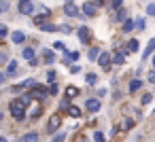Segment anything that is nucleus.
<instances>
[{
  "label": "nucleus",
  "instance_id": "obj_1",
  "mask_svg": "<svg viewBox=\"0 0 155 142\" xmlns=\"http://www.w3.org/2000/svg\"><path fill=\"white\" fill-rule=\"evenodd\" d=\"M26 104L21 102V98H15V100H11V104H9V110H11V115H13V119H17V121H21L24 117H26Z\"/></svg>",
  "mask_w": 155,
  "mask_h": 142
},
{
  "label": "nucleus",
  "instance_id": "obj_2",
  "mask_svg": "<svg viewBox=\"0 0 155 142\" xmlns=\"http://www.w3.org/2000/svg\"><path fill=\"white\" fill-rule=\"evenodd\" d=\"M60 125H62V115H51L49 117V123H47V131L49 134H55Z\"/></svg>",
  "mask_w": 155,
  "mask_h": 142
},
{
  "label": "nucleus",
  "instance_id": "obj_3",
  "mask_svg": "<svg viewBox=\"0 0 155 142\" xmlns=\"http://www.w3.org/2000/svg\"><path fill=\"white\" fill-rule=\"evenodd\" d=\"M19 13H21V15H32V13H34L32 0H19Z\"/></svg>",
  "mask_w": 155,
  "mask_h": 142
},
{
  "label": "nucleus",
  "instance_id": "obj_4",
  "mask_svg": "<svg viewBox=\"0 0 155 142\" xmlns=\"http://www.w3.org/2000/svg\"><path fill=\"white\" fill-rule=\"evenodd\" d=\"M85 108H87L89 112H98V110L102 108V104H100V98H89V100L85 102Z\"/></svg>",
  "mask_w": 155,
  "mask_h": 142
},
{
  "label": "nucleus",
  "instance_id": "obj_5",
  "mask_svg": "<svg viewBox=\"0 0 155 142\" xmlns=\"http://www.w3.org/2000/svg\"><path fill=\"white\" fill-rule=\"evenodd\" d=\"M24 60H28V64L30 66H38V60H36V53H34V49H24Z\"/></svg>",
  "mask_w": 155,
  "mask_h": 142
},
{
  "label": "nucleus",
  "instance_id": "obj_6",
  "mask_svg": "<svg viewBox=\"0 0 155 142\" xmlns=\"http://www.w3.org/2000/svg\"><path fill=\"white\" fill-rule=\"evenodd\" d=\"M77 34H79V38H81V43H89V40H91V32H89L87 26H81Z\"/></svg>",
  "mask_w": 155,
  "mask_h": 142
},
{
  "label": "nucleus",
  "instance_id": "obj_7",
  "mask_svg": "<svg viewBox=\"0 0 155 142\" xmlns=\"http://www.w3.org/2000/svg\"><path fill=\"white\" fill-rule=\"evenodd\" d=\"M110 62H113L110 53H106V51H104V53H100V57H98V64H100V66H102L104 70H106V68L110 66Z\"/></svg>",
  "mask_w": 155,
  "mask_h": 142
},
{
  "label": "nucleus",
  "instance_id": "obj_8",
  "mask_svg": "<svg viewBox=\"0 0 155 142\" xmlns=\"http://www.w3.org/2000/svg\"><path fill=\"white\" fill-rule=\"evenodd\" d=\"M17 142H38V134H36V131H28V134H24Z\"/></svg>",
  "mask_w": 155,
  "mask_h": 142
},
{
  "label": "nucleus",
  "instance_id": "obj_9",
  "mask_svg": "<svg viewBox=\"0 0 155 142\" xmlns=\"http://www.w3.org/2000/svg\"><path fill=\"white\" fill-rule=\"evenodd\" d=\"M125 53H127V49H125V47H123L119 53H115V55H113V64H119V66H121V64L125 62Z\"/></svg>",
  "mask_w": 155,
  "mask_h": 142
},
{
  "label": "nucleus",
  "instance_id": "obj_10",
  "mask_svg": "<svg viewBox=\"0 0 155 142\" xmlns=\"http://www.w3.org/2000/svg\"><path fill=\"white\" fill-rule=\"evenodd\" d=\"M125 49H127V53H136V51L140 49V43H138L136 38H132V40H127V45H125Z\"/></svg>",
  "mask_w": 155,
  "mask_h": 142
},
{
  "label": "nucleus",
  "instance_id": "obj_11",
  "mask_svg": "<svg viewBox=\"0 0 155 142\" xmlns=\"http://www.w3.org/2000/svg\"><path fill=\"white\" fill-rule=\"evenodd\" d=\"M43 60H45V64L51 66V64L55 62V53H53L51 49H45V51H43Z\"/></svg>",
  "mask_w": 155,
  "mask_h": 142
},
{
  "label": "nucleus",
  "instance_id": "obj_12",
  "mask_svg": "<svg viewBox=\"0 0 155 142\" xmlns=\"http://www.w3.org/2000/svg\"><path fill=\"white\" fill-rule=\"evenodd\" d=\"M83 13H85L87 17H94V15H96V5H94V2L83 5Z\"/></svg>",
  "mask_w": 155,
  "mask_h": 142
},
{
  "label": "nucleus",
  "instance_id": "obj_13",
  "mask_svg": "<svg viewBox=\"0 0 155 142\" xmlns=\"http://www.w3.org/2000/svg\"><path fill=\"white\" fill-rule=\"evenodd\" d=\"M11 40H13L15 45H19V43H24V40H26V34H24V32H19V30H15V32L11 34Z\"/></svg>",
  "mask_w": 155,
  "mask_h": 142
},
{
  "label": "nucleus",
  "instance_id": "obj_14",
  "mask_svg": "<svg viewBox=\"0 0 155 142\" xmlns=\"http://www.w3.org/2000/svg\"><path fill=\"white\" fill-rule=\"evenodd\" d=\"M41 112H43V106H41L38 102H32V106H30V115L36 119V117H41Z\"/></svg>",
  "mask_w": 155,
  "mask_h": 142
},
{
  "label": "nucleus",
  "instance_id": "obj_15",
  "mask_svg": "<svg viewBox=\"0 0 155 142\" xmlns=\"http://www.w3.org/2000/svg\"><path fill=\"white\" fill-rule=\"evenodd\" d=\"M64 13H66V15H70V17H77V15H79V9L70 2V5H66V7H64Z\"/></svg>",
  "mask_w": 155,
  "mask_h": 142
},
{
  "label": "nucleus",
  "instance_id": "obj_16",
  "mask_svg": "<svg viewBox=\"0 0 155 142\" xmlns=\"http://www.w3.org/2000/svg\"><path fill=\"white\" fill-rule=\"evenodd\" d=\"M140 87H142V81H138V79H132V81H130V93L140 91Z\"/></svg>",
  "mask_w": 155,
  "mask_h": 142
},
{
  "label": "nucleus",
  "instance_id": "obj_17",
  "mask_svg": "<svg viewBox=\"0 0 155 142\" xmlns=\"http://www.w3.org/2000/svg\"><path fill=\"white\" fill-rule=\"evenodd\" d=\"M77 95H79V89H77L74 85H68V87H66V98L72 100V98H77Z\"/></svg>",
  "mask_w": 155,
  "mask_h": 142
},
{
  "label": "nucleus",
  "instance_id": "obj_18",
  "mask_svg": "<svg viewBox=\"0 0 155 142\" xmlns=\"http://www.w3.org/2000/svg\"><path fill=\"white\" fill-rule=\"evenodd\" d=\"M119 127H121V131H127V129H132V127H134V119H130V117H127V119H123Z\"/></svg>",
  "mask_w": 155,
  "mask_h": 142
},
{
  "label": "nucleus",
  "instance_id": "obj_19",
  "mask_svg": "<svg viewBox=\"0 0 155 142\" xmlns=\"http://www.w3.org/2000/svg\"><path fill=\"white\" fill-rule=\"evenodd\" d=\"M15 72H17V62L13 60V62H9V66H7V72H5V74H7V76H11V74H15Z\"/></svg>",
  "mask_w": 155,
  "mask_h": 142
},
{
  "label": "nucleus",
  "instance_id": "obj_20",
  "mask_svg": "<svg viewBox=\"0 0 155 142\" xmlns=\"http://www.w3.org/2000/svg\"><path fill=\"white\" fill-rule=\"evenodd\" d=\"M68 115H70V117H74V119H79L83 112H81V108H79V106H68Z\"/></svg>",
  "mask_w": 155,
  "mask_h": 142
},
{
  "label": "nucleus",
  "instance_id": "obj_21",
  "mask_svg": "<svg viewBox=\"0 0 155 142\" xmlns=\"http://www.w3.org/2000/svg\"><path fill=\"white\" fill-rule=\"evenodd\" d=\"M153 51H155V40H151V43L147 45V49H144V53H142V60H147V57H149Z\"/></svg>",
  "mask_w": 155,
  "mask_h": 142
},
{
  "label": "nucleus",
  "instance_id": "obj_22",
  "mask_svg": "<svg viewBox=\"0 0 155 142\" xmlns=\"http://www.w3.org/2000/svg\"><path fill=\"white\" fill-rule=\"evenodd\" d=\"M32 21L41 28V26H45V24H47V15H36V17H32Z\"/></svg>",
  "mask_w": 155,
  "mask_h": 142
},
{
  "label": "nucleus",
  "instance_id": "obj_23",
  "mask_svg": "<svg viewBox=\"0 0 155 142\" xmlns=\"http://www.w3.org/2000/svg\"><path fill=\"white\" fill-rule=\"evenodd\" d=\"M87 57H89L91 62H98V57H100V51H98L96 47H91V49H89V53H87Z\"/></svg>",
  "mask_w": 155,
  "mask_h": 142
},
{
  "label": "nucleus",
  "instance_id": "obj_24",
  "mask_svg": "<svg viewBox=\"0 0 155 142\" xmlns=\"http://www.w3.org/2000/svg\"><path fill=\"white\" fill-rule=\"evenodd\" d=\"M85 83H87V85H96V83H98V74L89 72V74L85 76Z\"/></svg>",
  "mask_w": 155,
  "mask_h": 142
},
{
  "label": "nucleus",
  "instance_id": "obj_25",
  "mask_svg": "<svg viewBox=\"0 0 155 142\" xmlns=\"http://www.w3.org/2000/svg\"><path fill=\"white\" fill-rule=\"evenodd\" d=\"M134 28H136V26H134L132 19H125V21H123V32H132Z\"/></svg>",
  "mask_w": 155,
  "mask_h": 142
},
{
  "label": "nucleus",
  "instance_id": "obj_26",
  "mask_svg": "<svg viewBox=\"0 0 155 142\" xmlns=\"http://www.w3.org/2000/svg\"><path fill=\"white\" fill-rule=\"evenodd\" d=\"M41 30H43V32H58V30H60V28H58V26H51V24H49V21H47V24H45V26H41Z\"/></svg>",
  "mask_w": 155,
  "mask_h": 142
},
{
  "label": "nucleus",
  "instance_id": "obj_27",
  "mask_svg": "<svg viewBox=\"0 0 155 142\" xmlns=\"http://www.w3.org/2000/svg\"><path fill=\"white\" fill-rule=\"evenodd\" d=\"M134 26H136V30H144V28H147V26H144V19H142V17H138V19L134 21Z\"/></svg>",
  "mask_w": 155,
  "mask_h": 142
},
{
  "label": "nucleus",
  "instance_id": "obj_28",
  "mask_svg": "<svg viewBox=\"0 0 155 142\" xmlns=\"http://www.w3.org/2000/svg\"><path fill=\"white\" fill-rule=\"evenodd\" d=\"M9 62V53L5 49H0V64H7Z\"/></svg>",
  "mask_w": 155,
  "mask_h": 142
},
{
  "label": "nucleus",
  "instance_id": "obj_29",
  "mask_svg": "<svg viewBox=\"0 0 155 142\" xmlns=\"http://www.w3.org/2000/svg\"><path fill=\"white\" fill-rule=\"evenodd\" d=\"M9 11V0H0V13H7Z\"/></svg>",
  "mask_w": 155,
  "mask_h": 142
},
{
  "label": "nucleus",
  "instance_id": "obj_30",
  "mask_svg": "<svg viewBox=\"0 0 155 142\" xmlns=\"http://www.w3.org/2000/svg\"><path fill=\"white\" fill-rule=\"evenodd\" d=\"M55 76H58L55 70H49V72H47V83H55Z\"/></svg>",
  "mask_w": 155,
  "mask_h": 142
},
{
  "label": "nucleus",
  "instance_id": "obj_31",
  "mask_svg": "<svg viewBox=\"0 0 155 142\" xmlns=\"http://www.w3.org/2000/svg\"><path fill=\"white\" fill-rule=\"evenodd\" d=\"M151 100H153V93H144V95L140 98V104H149Z\"/></svg>",
  "mask_w": 155,
  "mask_h": 142
},
{
  "label": "nucleus",
  "instance_id": "obj_32",
  "mask_svg": "<svg viewBox=\"0 0 155 142\" xmlns=\"http://www.w3.org/2000/svg\"><path fill=\"white\" fill-rule=\"evenodd\" d=\"M104 140H106V138H104L102 131H96V134H94V142H104Z\"/></svg>",
  "mask_w": 155,
  "mask_h": 142
},
{
  "label": "nucleus",
  "instance_id": "obj_33",
  "mask_svg": "<svg viewBox=\"0 0 155 142\" xmlns=\"http://www.w3.org/2000/svg\"><path fill=\"white\" fill-rule=\"evenodd\" d=\"M58 91H60V87H58L55 83H51V87H49V95H58Z\"/></svg>",
  "mask_w": 155,
  "mask_h": 142
},
{
  "label": "nucleus",
  "instance_id": "obj_34",
  "mask_svg": "<svg viewBox=\"0 0 155 142\" xmlns=\"http://www.w3.org/2000/svg\"><path fill=\"white\" fill-rule=\"evenodd\" d=\"M117 19L119 21H125V9H119L117 11Z\"/></svg>",
  "mask_w": 155,
  "mask_h": 142
},
{
  "label": "nucleus",
  "instance_id": "obj_35",
  "mask_svg": "<svg viewBox=\"0 0 155 142\" xmlns=\"http://www.w3.org/2000/svg\"><path fill=\"white\" fill-rule=\"evenodd\" d=\"M7 34H9L7 26H0V40H2V38H7Z\"/></svg>",
  "mask_w": 155,
  "mask_h": 142
},
{
  "label": "nucleus",
  "instance_id": "obj_36",
  "mask_svg": "<svg viewBox=\"0 0 155 142\" xmlns=\"http://www.w3.org/2000/svg\"><path fill=\"white\" fill-rule=\"evenodd\" d=\"M64 140H66V134H58V136H53L51 142H64Z\"/></svg>",
  "mask_w": 155,
  "mask_h": 142
},
{
  "label": "nucleus",
  "instance_id": "obj_37",
  "mask_svg": "<svg viewBox=\"0 0 155 142\" xmlns=\"http://www.w3.org/2000/svg\"><path fill=\"white\" fill-rule=\"evenodd\" d=\"M121 5H123V0H110V7L113 9H121Z\"/></svg>",
  "mask_w": 155,
  "mask_h": 142
},
{
  "label": "nucleus",
  "instance_id": "obj_38",
  "mask_svg": "<svg viewBox=\"0 0 155 142\" xmlns=\"http://www.w3.org/2000/svg\"><path fill=\"white\" fill-rule=\"evenodd\" d=\"M53 47H55L58 51H66V49H64V43H62V40H55V43H53Z\"/></svg>",
  "mask_w": 155,
  "mask_h": 142
},
{
  "label": "nucleus",
  "instance_id": "obj_39",
  "mask_svg": "<svg viewBox=\"0 0 155 142\" xmlns=\"http://www.w3.org/2000/svg\"><path fill=\"white\" fill-rule=\"evenodd\" d=\"M147 15L155 17V5H149V7H147Z\"/></svg>",
  "mask_w": 155,
  "mask_h": 142
},
{
  "label": "nucleus",
  "instance_id": "obj_40",
  "mask_svg": "<svg viewBox=\"0 0 155 142\" xmlns=\"http://www.w3.org/2000/svg\"><path fill=\"white\" fill-rule=\"evenodd\" d=\"M60 30H62V32H66V34H70V32H72V28H70V26H62Z\"/></svg>",
  "mask_w": 155,
  "mask_h": 142
},
{
  "label": "nucleus",
  "instance_id": "obj_41",
  "mask_svg": "<svg viewBox=\"0 0 155 142\" xmlns=\"http://www.w3.org/2000/svg\"><path fill=\"white\" fill-rule=\"evenodd\" d=\"M68 106H70V102H68V98H66V100H62V108H66V110H68Z\"/></svg>",
  "mask_w": 155,
  "mask_h": 142
},
{
  "label": "nucleus",
  "instance_id": "obj_42",
  "mask_svg": "<svg viewBox=\"0 0 155 142\" xmlns=\"http://www.w3.org/2000/svg\"><path fill=\"white\" fill-rule=\"evenodd\" d=\"M149 81H151V83H155V70H151V72H149Z\"/></svg>",
  "mask_w": 155,
  "mask_h": 142
},
{
  "label": "nucleus",
  "instance_id": "obj_43",
  "mask_svg": "<svg viewBox=\"0 0 155 142\" xmlns=\"http://www.w3.org/2000/svg\"><path fill=\"white\" fill-rule=\"evenodd\" d=\"M70 72H72V74H77V72H81V68H79V66H72V68H70Z\"/></svg>",
  "mask_w": 155,
  "mask_h": 142
},
{
  "label": "nucleus",
  "instance_id": "obj_44",
  "mask_svg": "<svg viewBox=\"0 0 155 142\" xmlns=\"http://www.w3.org/2000/svg\"><path fill=\"white\" fill-rule=\"evenodd\" d=\"M5 81H7V74H5V72H0V85H2Z\"/></svg>",
  "mask_w": 155,
  "mask_h": 142
},
{
  "label": "nucleus",
  "instance_id": "obj_45",
  "mask_svg": "<svg viewBox=\"0 0 155 142\" xmlns=\"http://www.w3.org/2000/svg\"><path fill=\"white\" fill-rule=\"evenodd\" d=\"M94 5H96V7H102V5H104V0H94Z\"/></svg>",
  "mask_w": 155,
  "mask_h": 142
},
{
  "label": "nucleus",
  "instance_id": "obj_46",
  "mask_svg": "<svg viewBox=\"0 0 155 142\" xmlns=\"http://www.w3.org/2000/svg\"><path fill=\"white\" fill-rule=\"evenodd\" d=\"M0 142H9V140H7V138H5V136H0Z\"/></svg>",
  "mask_w": 155,
  "mask_h": 142
},
{
  "label": "nucleus",
  "instance_id": "obj_47",
  "mask_svg": "<svg viewBox=\"0 0 155 142\" xmlns=\"http://www.w3.org/2000/svg\"><path fill=\"white\" fill-rule=\"evenodd\" d=\"M2 117H5V115H2V112H0V121H2Z\"/></svg>",
  "mask_w": 155,
  "mask_h": 142
},
{
  "label": "nucleus",
  "instance_id": "obj_48",
  "mask_svg": "<svg viewBox=\"0 0 155 142\" xmlns=\"http://www.w3.org/2000/svg\"><path fill=\"white\" fill-rule=\"evenodd\" d=\"M70 2H72V0H66V5H70Z\"/></svg>",
  "mask_w": 155,
  "mask_h": 142
}]
</instances>
